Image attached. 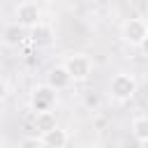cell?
Wrapping results in <instances>:
<instances>
[{
  "mask_svg": "<svg viewBox=\"0 0 148 148\" xmlns=\"http://www.w3.org/2000/svg\"><path fill=\"white\" fill-rule=\"evenodd\" d=\"M14 16H16V23H18L21 28L30 30V28H35V25L42 21V9L37 7V2L25 0V2H21V5L16 7Z\"/></svg>",
  "mask_w": 148,
  "mask_h": 148,
  "instance_id": "5b68a950",
  "label": "cell"
},
{
  "mask_svg": "<svg viewBox=\"0 0 148 148\" xmlns=\"http://www.w3.org/2000/svg\"><path fill=\"white\" fill-rule=\"evenodd\" d=\"M136 90H139L136 76L130 74V72H118V74L111 79V83H109V95H111L113 99H118V102L132 99V97L136 95Z\"/></svg>",
  "mask_w": 148,
  "mask_h": 148,
  "instance_id": "6da1fadb",
  "label": "cell"
},
{
  "mask_svg": "<svg viewBox=\"0 0 148 148\" xmlns=\"http://www.w3.org/2000/svg\"><path fill=\"white\" fill-rule=\"evenodd\" d=\"M42 141H44V146H46V148H65V146H67V141H69V134H67V130H65V127L56 125L53 130L42 132Z\"/></svg>",
  "mask_w": 148,
  "mask_h": 148,
  "instance_id": "ba28073f",
  "label": "cell"
},
{
  "mask_svg": "<svg viewBox=\"0 0 148 148\" xmlns=\"http://www.w3.org/2000/svg\"><path fill=\"white\" fill-rule=\"evenodd\" d=\"M146 37H148V23L143 18H127L120 28V39L130 46H141Z\"/></svg>",
  "mask_w": 148,
  "mask_h": 148,
  "instance_id": "3957f363",
  "label": "cell"
},
{
  "mask_svg": "<svg viewBox=\"0 0 148 148\" xmlns=\"http://www.w3.org/2000/svg\"><path fill=\"white\" fill-rule=\"evenodd\" d=\"M62 65L67 67V72H69V76H72L74 81H86V79L92 74V60H90V56H86V53H74V56H69Z\"/></svg>",
  "mask_w": 148,
  "mask_h": 148,
  "instance_id": "277c9868",
  "label": "cell"
},
{
  "mask_svg": "<svg viewBox=\"0 0 148 148\" xmlns=\"http://www.w3.org/2000/svg\"><path fill=\"white\" fill-rule=\"evenodd\" d=\"M28 39L37 46V49H44V46H51L56 42V35H53V28L44 21H39L35 28L28 30Z\"/></svg>",
  "mask_w": 148,
  "mask_h": 148,
  "instance_id": "52a82bcc",
  "label": "cell"
},
{
  "mask_svg": "<svg viewBox=\"0 0 148 148\" xmlns=\"http://www.w3.org/2000/svg\"><path fill=\"white\" fill-rule=\"evenodd\" d=\"M58 125V118L53 111H44V113H35V127L39 132H49Z\"/></svg>",
  "mask_w": 148,
  "mask_h": 148,
  "instance_id": "8fae6325",
  "label": "cell"
},
{
  "mask_svg": "<svg viewBox=\"0 0 148 148\" xmlns=\"http://www.w3.org/2000/svg\"><path fill=\"white\" fill-rule=\"evenodd\" d=\"M72 83H74V79L69 76V72H67L65 65H56V67H51L46 72V86L53 88L56 92L58 90H67Z\"/></svg>",
  "mask_w": 148,
  "mask_h": 148,
  "instance_id": "8992f818",
  "label": "cell"
},
{
  "mask_svg": "<svg viewBox=\"0 0 148 148\" xmlns=\"http://www.w3.org/2000/svg\"><path fill=\"white\" fill-rule=\"evenodd\" d=\"M23 39H25V28H21L16 21L2 30V42H5V46H21Z\"/></svg>",
  "mask_w": 148,
  "mask_h": 148,
  "instance_id": "9c48e42d",
  "label": "cell"
},
{
  "mask_svg": "<svg viewBox=\"0 0 148 148\" xmlns=\"http://www.w3.org/2000/svg\"><path fill=\"white\" fill-rule=\"evenodd\" d=\"M132 136L139 143H148V116H136L132 120Z\"/></svg>",
  "mask_w": 148,
  "mask_h": 148,
  "instance_id": "30bf717a",
  "label": "cell"
},
{
  "mask_svg": "<svg viewBox=\"0 0 148 148\" xmlns=\"http://www.w3.org/2000/svg\"><path fill=\"white\" fill-rule=\"evenodd\" d=\"M139 49H141V53H143V56L148 58V37H146V39L141 42V46H139Z\"/></svg>",
  "mask_w": 148,
  "mask_h": 148,
  "instance_id": "5bb4252c",
  "label": "cell"
},
{
  "mask_svg": "<svg viewBox=\"0 0 148 148\" xmlns=\"http://www.w3.org/2000/svg\"><path fill=\"white\" fill-rule=\"evenodd\" d=\"M18 148H46V146H44L42 136H23Z\"/></svg>",
  "mask_w": 148,
  "mask_h": 148,
  "instance_id": "7c38bea8",
  "label": "cell"
},
{
  "mask_svg": "<svg viewBox=\"0 0 148 148\" xmlns=\"http://www.w3.org/2000/svg\"><path fill=\"white\" fill-rule=\"evenodd\" d=\"M7 92H9V88H7V81L0 76V104L7 99Z\"/></svg>",
  "mask_w": 148,
  "mask_h": 148,
  "instance_id": "4fadbf2b",
  "label": "cell"
},
{
  "mask_svg": "<svg viewBox=\"0 0 148 148\" xmlns=\"http://www.w3.org/2000/svg\"><path fill=\"white\" fill-rule=\"evenodd\" d=\"M56 102H58V92L53 88H49L46 83L44 86H35L32 92H30V109L35 113L53 111L56 109Z\"/></svg>",
  "mask_w": 148,
  "mask_h": 148,
  "instance_id": "7a4b0ae2",
  "label": "cell"
}]
</instances>
